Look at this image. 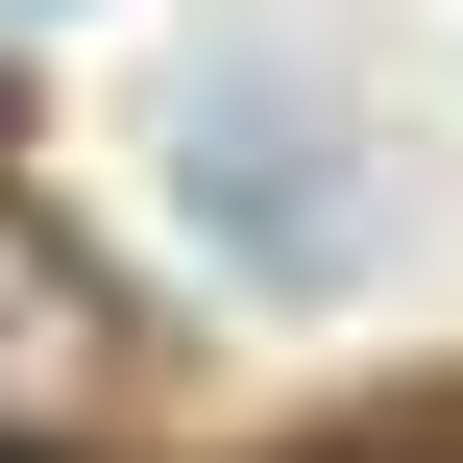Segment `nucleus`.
Here are the masks:
<instances>
[{
	"instance_id": "1",
	"label": "nucleus",
	"mask_w": 463,
	"mask_h": 463,
	"mask_svg": "<svg viewBox=\"0 0 463 463\" xmlns=\"http://www.w3.org/2000/svg\"><path fill=\"white\" fill-rule=\"evenodd\" d=\"M171 146H195L220 244H269V269H317V244H342V220H317V171H293V73H269V49H220V73L171 98Z\"/></svg>"
}]
</instances>
